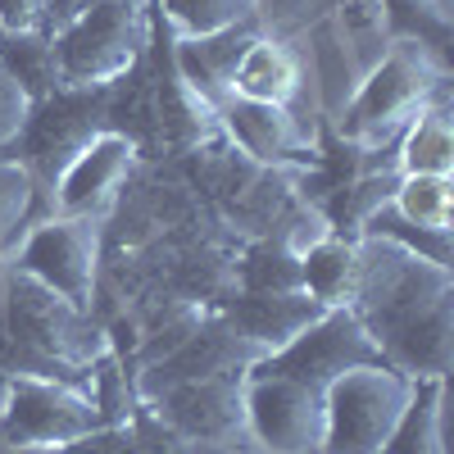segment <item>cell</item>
<instances>
[{
	"label": "cell",
	"instance_id": "cell-10",
	"mask_svg": "<svg viewBox=\"0 0 454 454\" xmlns=\"http://www.w3.org/2000/svg\"><path fill=\"white\" fill-rule=\"evenodd\" d=\"M5 309H10V336L27 355L46 364H91L96 340L87 336L82 309L64 305L46 286L5 269Z\"/></svg>",
	"mask_w": 454,
	"mask_h": 454
},
{
	"label": "cell",
	"instance_id": "cell-11",
	"mask_svg": "<svg viewBox=\"0 0 454 454\" xmlns=\"http://www.w3.org/2000/svg\"><path fill=\"white\" fill-rule=\"evenodd\" d=\"M227 96L259 100V105H282V109H291L314 137H318V128H323V114H318V100H314V91H309L305 55H300L295 36L259 32L254 42H250V51L241 55L237 73H232V87H227Z\"/></svg>",
	"mask_w": 454,
	"mask_h": 454
},
{
	"label": "cell",
	"instance_id": "cell-17",
	"mask_svg": "<svg viewBox=\"0 0 454 454\" xmlns=\"http://www.w3.org/2000/svg\"><path fill=\"white\" fill-rule=\"evenodd\" d=\"M395 173H441L454 177V123H450V82L413 114L395 141Z\"/></svg>",
	"mask_w": 454,
	"mask_h": 454
},
{
	"label": "cell",
	"instance_id": "cell-20",
	"mask_svg": "<svg viewBox=\"0 0 454 454\" xmlns=\"http://www.w3.org/2000/svg\"><path fill=\"white\" fill-rule=\"evenodd\" d=\"M155 10L164 14V27H168L173 42L227 32L237 23H259L254 0H155Z\"/></svg>",
	"mask_w": 454,
	"mask_h": 454
},
{
	"label": "cell",
	"instance_id": "cell-23",
	"mask_svg": "<svg viewBox=\"0 0 454 454\" xmlns=\"http://www.w3.org/2000/svg\"><path fill=\"white\" fill-rule=\"evenodd\" d=\"M32 109H36L32 91L23 87L19 73H14L5 59H0V155H5L10 145H19V141H23Z\"/></svg>",
	"mask_w": 454,
	"mask_h": 454
},
{
	"label": "cell",
	"instance_id": "cell-26",
	"mask_svg": "<svg viewBox=\"0 0 454 454\" xmlns=\"http://www.w3.org/2000/svg\"><path fill=\"white\" fill-rule=\"evenodd\" d=\"M55 454H119V450H109V441L96 432V436H87V441H78V445H68V450H55Z\"/></svg>",
	"mask_w": 454,
	"mask_h": 454
},
{
	"label": "cell",
	"instance_id": "cell-21",
	"mask_svg": "<svg viewBox=\"0 0 454 454\" xmlns=\"http://www.w3.org/2000/svg\"><path fill=\"white\" fill-rule=\"evenodd\" d=\"M382 454H445V377L441 382H419L413 409L404 413L400 432Z\"/></svg>",
	"mask_w": 454,
	"mask_h": 454
},
{
	"label": "cell",
	"instance_id": "cell-15",
	"mask_svg": "<svg viewBox=\"0 0 454 454\" xmlns=\"http://www.w3.org/2000/svg\"><path fill=\"white\" fill-rule=\"evenodd\" d=\"M263 32V23H237L227 32H209V36H192V42H173V78L192 91L200 105H218L232 87V73L241 64V55L250 51V42Z\"/></svg>",
	"mask_w": 454,
	"mask_h": 454
},
{
	"label": "cell",
	"instance_id": "cell-13",
	"mask_svg": "<svg viewBox=\"0 0 454 454\" xmlns=\"http://www.w3.org/2000/svg\"><path fill=\"white\" fill-rule=\"evenodd\" d=\"M323 309L300 291V286H278V291H250L237 300V309L227 314V332L259 359L278 355L286 340H295Z\"/></svg>",
	"mask_w": 454,
	"mask_h": 454
},
{
	"label": "cell",
	"instance_id": "cell-25",
	"mask_svg": "<svg viewBox=\"0 0 454 454\" xmlns=\"http://www.w3.org/2000/svg\"><path fill=\"white\" fill-rule=\"evenodd\" d=\"M254 5H259L263 32H278V36H295L300 27L318 14L314 0H254Z\"/></svg>",
	"mask_w": 454,
	"mask_h": 454
},
{
	"label": "cell",
	"instance_id": "cell-8",
	"mask_svg": "<svg viewBox=\"0 0 454 454\" xmlns=\"http://www.w3.org/2000/svg\"><path fill=\"white\" fill-rule=\"evenodd\" d=\"M132 168H137V137L119 128H96L42 186V205L46 214L105 218V209L128 186Z\"/></svg>",
	"mask_w": 454,
	"mask_h": 454
},
{
	"label": "cell",
	"instance_id": "cell-5",
	"mask_svg": "<svg viewBox=\"0 0 454 454\" xmlns=\"http://www.w3.org/2000/svg\"><path fill=\"white\" fill-rule=\"evenodd\" d=\"M100 432V409L87 391L51 372L0 377V445L14 454H55Z\"/></svg>",
	"mask_w": 454,
	"mask_h": 454
},
{
	"label": "cell",
	"instance_id": "cell-9",
	"mask_svg": "<svg viewBox=\"0 0 454 454\" xmlns=\"http://www.w3.org/2000/svg\"><path fill=\"white\" fill-rule=\"evenodd\" d=\"M372 336L364 332V323L350 314V309H323L305 332L269 359H259L254 368H269V372H282L291 382H305L309 391H323L327 382H336L340 372H350L359 364H377Z\"/></svg>",
	"mask_w": 454,
	"mask_h": 454
},
{
	"label": "cell",
	"instance_id": "cell-16",
	"mask_svg": "<svg viewBox=\"0 0 454 454\" xmlns=\"http://www.w3.org/2000/svg\"><path fill=\"white\" fill-rule=\"evenodd\" d=\"M295 46L305 55V73H309V91L318 100V114L323 123H336V114L350 105L364 68L359 59L350 55V46L340 42V32L327 14H314L305 27L295 32Z\"/></svg>",
	"mask_w": 454,
	"mask_h": 454
},
{
	"label": "cell",
	"instance_id": "cell-24",
	"mask_svg": "<svg viewBox=\"0 0 454 454\" xmlns=\"http://www.w3.org/2000/svg\"><path fill=\"white\" fill-rule=\"evenodd\" d=\"M55 0H0V36H46Z\"/></svg>",
	"mask_w": 454,
	"mask_h": 454
},
{
	"label": "cell",
	"instance_id": "cell-3",
	"mask_svg": "<svg viewBox=\"0 0 454 454\" xmlns=\"http://www.w3.org/2000/svg\"><path fill=\"white\" fill-rule=\"evenodd\" d=\"M155 0H87L46 32L55 91H100L137 68L150 46Z\"/></svg>",
	"mask_w": 454,
	"mask_h": 454
},
{
	"label": "cell",
	"instance_id": "cell-4",
	"mask_svg": "<svg viewBox=\"0 0 454 454\" xmlns=\"http://www.w3.org/2000/svg\"><path fill=\"white\" fill-rule=\"evenodd\" d=\"M419 382L391 364H359L318 391L323 436L318 454H382L413 409Z\"/></svg>",
	"mask_w": 454,
	"mask_h": 454
},
{
	"label": "cell",
	"instance_id": "cell-18",
	"mask_svg": "<svg viewBox=\"0 0 454 454\" xmlns=\"http://www.w3.org/2000/svg\"><path fill=\"white\" fill-rule=\"evenodd\" d=\"M355 282H359V246L340 232H332L327 241L309 246L295 259V286L318 309H350Z\"/></svg>",
	"mask_w": 454,
	"mask_h": 454
},
{
	"label": "cell",
	"instance_id": "cell-6",
	"mask_svg": "<svg viewBox=\"0 0 454 454\" xmlns=\"http://www.w3.org/2000/svg\"><path fill=\"white\" fill-rule=\"evenodd\" d=\"M0 263L87 314L100 282V218L36 214Z\"/></svg>",
	"mask_w": 454,
	"mask_h": 454
},
{
	"label": "cell",
	"instance_id": "cell-1",
	"mask_svg": "<svg viewBox=\"0 0 454 454\" xmlns=\"http://www.w3.org/2000/svg\"><path fill=\"white\" fill-rule=\"evenodd\" d=\"M359 282L350 314L382 364L413 382H441L454 364V269L419 259L382 237H359Z\"/></svg>",
	"mask_w": 454,
	"mask_h": 454
},
{
	"label": "cell",
	"instance_id": "cell-12",
	"mask_svg": "<svg viewBox=\"0 0 454 454\" xmlns=\"http://www.w3.org/2000/svg\"><path fill=\"white\" fill-rule=\"evenodd\" d=\"M214 128L254 164H291V160L318 150V137L291 109L241 100V96H223L214 105Z\"/></svg>",
	"mask_w": 454,
	"mask_h": 454
},
{
	"label": "cell",
	"instance_id": "cell-2",
	"mask_svg": "<svg viewBox=\"0 0 454 454\" xmlns=\"http://www.w3.org/2000/svg\"><path fill=\"white\" fill-rule=\"evenodd\" d=\"M450 82V68H445V55L419 36H395L387 46V55L377 59L350 105L336 114V137L364 150V155H382V150H395L400 132L413 123L419 114L441 87Z\"/></svg>",
	"mask_w": 454,
	"mask_h": 454
},
{
	"label": "cell",
	"instance_id": "cell-19",
	"mask_svg": "<svg viewBox=\"0 0 454 454\" xmlns=\"http://www.w3.org/2000/svg\"><path fill=\"white\" fill-rule=\"evenodd\" d=\"M391 214L423 232H454V177L409 173L391 186Z\"/></svg>",
	"mask_w": 454,
	"mask_h": 454
},
{
	"label": "cell",
	"instance_id": "cell-14",
	"mask_svg": "<svg viewBox=\"0 0 454 454\" xmlns=\"http://www.w3.org/2000/svg\"><path fill=\"white\" fill-rule=\"evenodd\" d=\"M160 413L196 445H223L227 432H241V377L232 382L227 372H218L168 387L160 391Z\"/></svg>",
	"mask_w": 454,
	"mask_h": 454
},
{
	"label": "cell",
	"instance_id": "cell-7",
	"mask_svg": "<svg viewBox=\"0 0 454 454\" xmlns=\"http://www.w3.org/2000/svg\"><path fill=\"white\" fill-rule=\"evenodd\" d=\"M241 432L259 454H318L323 400L305 382L250 364L241 372Z\"/></svg>",
	"mask_w": 454,
	"mask_h": 454
},
{
	"label": "cell",
	"instance_id": "cell-22",
	"mask_svg": "<svg viewBox=\"0 0 454 454\" xmlns=\"http://www.w3.org/2000/svg\"><path fill=\"white\" fill-rule=\"evenodd\" d=\"M36 200H42V186H36V173L14 160V155H0V259L5 250L19 241V232L36 218ZM46 214V209H42Z\"/></svg>",
	"mask_w": 454,
	"mask_h": 454
}]
</instances>
